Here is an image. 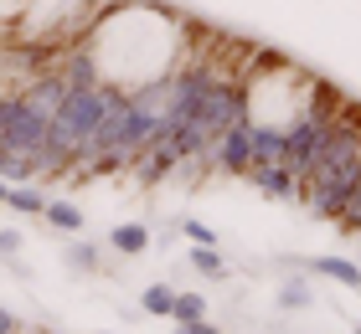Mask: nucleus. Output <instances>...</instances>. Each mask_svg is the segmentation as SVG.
<instances>
[{
	"mask_svg": "<svg viewBox=\"0 0 361 334\" xmlns=\"http://www.w3.org/2000/svg\"><path fill=\"white\" fill-rule=\"evenodd\" d=\"M68 267L93 273V267H98V247H93V242H73V247H68Z\"/></svg>",
	"mask_w": 361,
	"mask_h": 334,
	"instance_id": "nucleus-7",
	"label": "nucleus"
},
{
	"mask_svg": "<svg viewBox=\"0 0 361 334\" xmlns=\"http://www.w3.org/2000/svg\"><path fill=\"white\" fill-rule=\"evenodd\" d=\"M6 206L11 211H21V216H42V206H47V195H42V186H11V195H6Z\"/></svg>",
	"mask_w": 361,
	"mask_h": 334,
	"instance_id": "nucleus-3",
	"label": "nucleus"
},
{
	"mask_svg": "<svg viewBox=\"0 0 361 334\" xmlns=\"http://www.w3.org/2000/svg\"><path fill=\"white\" fill-rule=\"evenodd\" d=\"M42 216H47V221H52L57 231H78V226H83V211H78V206H68V200H47V206H42Z\"/></svg>",
	"mask_w": 361,
	"mask_h": 334,
	"instance_id": "nucleus-4",
	"label": "nucleus"
},
{
	"mask_svg": "<svg viewBox=\"0 0 361 334\" xmlns=\"http://www.w3.org/2000/svg\"><path fill=\"white\" fill-rule=\"evenodd\" d=\"M145 314H171V304H176V293L166 288V283H155V288H145Z\"/></svg>",
	"mask_w": 361,
	"mask_h": 334,
	"instance_id": "nucleus-8",
	"label": "nucleus"
},
{
	"mask_svg": "<svg viewBox=\"0 0 361 334\" xmlns=\"http://www.w3.org/2000/svg\"><path fill=\"white\" fill-rule=\"evenodd\" d=\"M180 231H186L191 242H202V247H212V242H217V237H212V226H202V221H186Z\"/></svg>",
	"mask_w": 361,
	"mask_h": 334,
	"instance_id": "nucleus-10",
	"label": "nucleus"
},
{
	"mask_svg": "<svg viewBox=\"0 0 361 334\" xmlns=\"http://www.w3.org/2000/svg\"><path fill=\"white\" fill-rule=\"evenodd\" d=\"M176 334H217V329H212V324H202V319H191V324H180Z\"/></svg>",
	"mask_w": 361,
	"mask_h": 334,
	"instance_id": "nucleus-13",
	"label": "nucleus"
},
{
	"mask_svg": "<svg viewBox=\"0 0 361 334\" xmlns=\"http://www.w3.org/2000/svg\"><path fill=\"white\" fill-rule=\"evenodd\" d=\"M196 21L180 11H166L155 0H119V6L98 11L78 37V57H83L93 88L135 98L160 88L191 46Z\"/></svg>",
	"mask_w": 361,
	"mask_h": 334,
	"instance_id": "nucleus-1",
	"label": "nucleus"
},
{
	"mask_svg": "<svg viewBox=\"0 0 361 334\" xmlns=\"http://www.w3.org/2000/svg\"><path fill=\"white\" fill-rule=\"evenodd\" d=\"M202 314H207V304H202L196 293H180L176 304H171V319H176V324H191V319H202Z\"/></svg>",
	"mask_w": 361,
	"mask_h": 334,
	"instance_id": "nucleus-6",
	"label": "nucleus"
},
{
	"mask_svg": "<svg viewBox=\"0 0 361 334\" xmlns=\"http://www.w3.org/2000/svg\"><path fill=\"white\" fill-rule=\"evenodd\" d=\"M315 273L336 278V283H346V288H361V267H356V262H341V257H320V262H315Z\"/></svg>",
	"mask_w": 361,
	"mask_h": 334,
	"instance_id": "nucleus-5",
	"label": "nucleus"
},
{
	"mask_svg": "<svg viewBox=\"0 0 361 334\" xmlns=\"http://www.w3.org/2000/svg\"><path fill=\"white\" fill-rule=\"evenodd\" d=\"M6 195H11V186H6V180H0V206H6Z\"/></svg>",
	"mask_w": 361,
	"mask_h": 334,
	"instance_id": "nucleus-14",
	"label": "nucleus"
},
{
	"mask_svg": "<svg viewBox=\"0 0 361 334\" xmlns=\"http://www.w3.org/2000/svg\"><path fill=\"white\" fill-rule=\"evenodd\" d=\"M0 334H21V319H16L11 309H0Z\"/></svg>",
	"mask_w": 361,
	"mask_h": 334,
	"instance_id": "nucleus-12",
	"label": "nucleus"
},
{
	"mask_svg": "<svg viewBox=\"0 0 361 334\" xmlns=\"http://www.w3.org/2000/svg\"><path fill=\"white\" fill-rule=\"evenodd\" d=\"M0 252H6V257L21 252V231H0Z\"/></svg>",
	"mask_w": 361,
	"mask_h": 334,
	"instance_id": "nucleus-11",
	"label": "nucleus"
},
{
	"mask_svg": "<svg viewBox=\"0 0 361 334\" xmlns=\"http://www.w3.org/2000/svg\"><path fill=\"white\" fill-rule=\"evenodd\" d=\"M191 262L202 267V273H222V257L212 252V247H191Z\"/></svg>",
	"mask_w": 361,
	"mask_h": 334,
	"instance_id": "nucleus-9",
	"label": "nucleus"
},
{
	"mask_svg": "<svg viewBox=\"0 0 361 334\" xmlns=\"http://www.w3.org/2000/svg\"><path fill=\"white\" fill-rule=\"evenodd\" d=\"M109 247H114V252H124V257H135V252H145V247H150V226H140V221L114 226V231H109Z\"/></svg>",
	"mask_w": 361,
	"mask_h": 334,
	"instance_id": "nucleus-2",
	"label": "nucleus"
}]
</instances>
